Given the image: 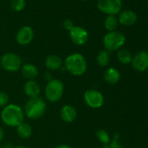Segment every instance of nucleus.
<instances>
[{
  "label": "nucleus",
  "mask_w": 148,
  "mask_h": 148,
  "mask_svg": "<svg viewBox=\"0 0 148 148\" xmlns=\"http://www.w3.org/2000/svg\"><path fill=\"white\" fill-rule=\"evenodd\" d=\"M1 119L5 125L10 127H17L24 122V110L16 104H9L3 108L1 112Z\"/></svg>",
  "instance_id": "1"
},
{
  "label": "nucleus",
  "mask_w": 148,
  "mask_h": 148,
  "mask_svg": "<svg viewBox=\"0 0 148 148\" xmlns=\"http://www.w3.org/2000/svg\"><path fill=\"white\" fill-rule=\"evenodd\" d=\"M65 70L73 76H82L86 72L87 62L80 53H71L64 59Z\"/></svg>",
  "instance_id": "2"
},
{
  "label": "nucleus",
  "mask_w": 148,
  "mask_h": 148,
  "mask_svg": "<svg viewBox=\"0 0 148 148\" xmlns=\"http://www.w3.org/2000/svg\"><path fill=\"white\" fill-rule=\"evenodd\" d=\"M46 111V103L40 98L29 99L24 107L25 115L30 119H38L41 118Z\"/></svg>",
  "instance_id": "3"
},
{
  "label": "nucleus",
  "mask_w": 148,
  "mask_h": 148,
  "mask_svg": "<svg viewBox=\"0 0 148 148\" xmlns=\"http://www.w3.org/2000/svg\"><path fill=\"white\" fill-rule=\"evenodd\" d=\"M125 43V35L118 31L107 32L103 38V45L107 51H115L120 50Z\"/></svg>",
  "instance_id": "4"
},
{
  "label": "nucleus",
  "mask_w": 148,
  "mask_h": 148,
  "mask_svg": "<svg viewBox=\"0 0 148 148\" xmlns=\"http://www.w3.org/2000/svg\"><path fill=\"white\" fill-rule=\"evenodd\" d=\"M64 91V84L59 79H52L48 81L45 89V99L50 102H58L63 97Z\"/></svg>",
  "instance_id": "5"
},
{
  "label": "nucleus",
  "mask_w": 148,
  "mask_h": 148,
  "mask_svg": "<svg viewBox=\"0 0 148 148\" xmlns=\"http://www.w3.org/2000/svg\"><path fill=\"white\" fill-rule=\"evenodd\" d=\"M0 64L3 69L9 72H16L22 67V59L18 54L9 52L1 57Z\"/></svg>",
  "instance_id": "6"
},
{
  "label": "nucleus",
  "mask_w": 148,
  "mask_h": 148,
  "mask_svg": "<svg viewBox=\"0 0 148 148\" xmlns=\"http://www.w3.org/2000/svg\"><path fill=\"white\" fill-rule=\"evenodd\" d=\"M98 9L108 16H115L122 11L121 0H99Z\"/></svg>",
  "instance_id": "7"
},
{
  "label": "nucleus",
  "mask_w": 148,
  "mask_h": 148,
  "mask_svg": "<svg viewBox=\"0 0 148 148\" xmlns=\"http://www.w3.org/2000/svg\"><path fill=\"white\" fill-rule=\"evenodd\" d=\"M84 100L86 104L92 109H98L104 105L103 94L95 89H89L84 93Z\"/></svg>",
  "instance_id": "8"
},
{
  "label": "nucleus",
  "mask_w": 148,
  "mask_h": 148,
  "mask_svg": "<svg viewBox=\"0 0 148 148\" xmlns=\"http://www.w3.org/2000/svg\"><path fill=\"white\" fill-rule=\"evenodd\" d=\"M132 68L138 72H144L148 70V51H140L137 52L132 60Z\"/></svg>",
  "instance_id": "9"
},
{
  "label": "nucleus",
  "mask_w": 148,
  "mask_h": 148,
  "mask_svg": "<svg viewBox=\"0 0 148 148\" xmlns=\"http://www.w3.org/2000/svg\"><path fill=\"white\" fill-rule=\"evenodd\" d=\"M69 33L71 42L76 45H85L89 38V34L87 31L81 26H74L69 32Z\"/></svg>",
  "instance_id": "10"
},
{
  "label": "nucleus",
  "mask_w": 148,
  "mask_h": 148,
  "mask_svg": "<svg viewBox=\"0 0 148 148\" xmlns=\"http://www.w3.org/2000/svg\"><path fill=\"white\" fill-rule=\"evenodd\" d=\"M34 37L33 30L30 26H24L18 30L16 35L17 42L21 45H29Z\"/></svg>",
  "instance_id": "11"
},
{
  "label": "nucleus",
  "mask_w": 148,
  "mask_h": 148,
  "mask_svg": "<svg viewBox=\"0 0 148 148\" xmlns=\"http://www.w3.org/2000/svg\"><path fill=\"white\" fill-rule=\"evenodd\" d=\"M119 23L125 26H132L136 24L138 20L137 14L132 10H125L119 12L118 18Z\"/></svg>",
  "instance_id": "12"
},
{
  "label": "nucleus",
  "mask_w": 148,
  "mask_h": 148,
  "mask_svg": "<svg viewBox=\"0 0 148 148\" xmlns=\"http://www.w3.org/2000/svg\"><path fill=\"white\" fill-rule=\"evenodd\" d=\"M77 116L78 112L76 108L71 105H65L60 110V117L64 122L71 123L77 119Z\"/></svg>",
  "instance_id": "13"
},
{
  "label": "nucleus",
  "mask_w": 148,
  "mask_h": 148,
  "mask_svg": "<svg viewBox=\"0 0 148 148\" xmlns=\"http://www.w3.org/2000/svg\"><path fill=\"white\" fill-rule=\"evenodd\" d=\"M24 92L28 98L32 99L39 97L41 88L36 80H27L24 86Z\"/></svg>",
  "instance_id": "14"
},
{
  "label": "nucleus",
  "mask_w": 148,
  "mask_h": 148,
  "mask_svg": "<svg viewBox=\"0 0 148 148\" xmlns=\"http://www.w3.org/2000/svg\"><path fill=\"white\" fill-rule=\"evenodd\" d=\"M21 72L27 80H35L38 75V69L33 64H25L21 67Z\"/></svg>",
  "instance_id": "15"
},
{
  "label": "nucleus",
  "mask_w": 148,
  "mask_h": 148,
  "mask_svg": "<svg viewBox=\"0 0 148 148\" xmlns=\"http://www.w3.org/2000/svg\"><path fill=\"white\" fill-rule=\"evenodd\" d=\"M63 65V59L58 55H49L45 59V66L50 71H58Z\"/></svg>",
  "instance_id": "16"
},
{
  "label": "nucleus",
  "mask_w": 148,
  "mask_h": 148,
  "mask_svg": "<svg viewBox=\"0 0 148 148\" xmlns=\"http://www.w3.org/2000/svg\"><path fill=\"white\" fill-rule=\"evenodd\" d=\"M104 79L110 85H115L120 79V73L116 68L110 67L104 72Z\"/></svg>",
  "instance_id": "17"
},
{
  "label": "nucleus",
  "mask_w": 148,
  "mask_h": 148,
  "mask_svg": "<svg viewBox=\"0 0 148 148\" xmlns=\"http://www.w3.org/2000/svg\"><path fill=\"white\" fill-rule=\"evenodd\" d=\"M17 133L21 138H29L32 134V126L25 122L21 123L17 126Z\"/></svg>",
  "instance_id": "18"
},
{
  "label": "nucleus",
  "mask_w": 148,
  "mask_h": 148,
  "mask_svg": "<svg viewBox=\"0 0 148 148\" xmlns=\"http://www.w3.org/2000/svg\"><path fill=\"white\" fill-rule=\"evenodd\" d=\"M117 57H118L119 61L121 64H128L132 62L133 56L130 51H128L126 49H120V50H119V51L117 53Z\"/></svg>",
  "instance_id": "19"
},
{
  "label": "nucleus",
  "mask_w": 148,
  "mask_h": 148,
  "mask_svg": "<svg viewBox=\"0 0 148 148\" xmlns=\"http://www.w3.org/2000/svg\"><path fill=\"white\" fill-rule=\"evenodd\" d=\"M96 61L98 63V64L101 67H106L108 65L109 62H110V54L109 51H106V50H102L100 51L96 58Z\"/></svg>",
  "instance_id": "20"
},
{
  "label": "nucleus",
  "mask_w": 148,
  "mask_h": 148,
  "mask_svg": "<svg viewBox=\"0 0 148 148\" xmlns=\"http://www.w3.org/2000/svg\"><path fill=\"white\" fill-rule=\"evenodd\" d=\"M119 20L116 16H107V18L105 20V27L108 32H113L116 31V29L119 26Z\"/></svg>",
  "instance_id": "21"
},
{
  "label": "nucleus",
  "mask_w": 148,
  "mask_h": 148,
  "mask_svg": "<svg viewBox=\"0 0 148 148\" xmlns=\"http://www.w3.org/2000/svg\"><path fill=\"white\" fill-rule=\"evenodd\" d=\"M96 136L103 145H109V143L111 141V138L106 130H104V129L98 130L96 132Z\"/></svg>",
  "instance_id": "22"
},
{
  "label": "nucleus",
  "mask_w": 148,
  "mask_h": 148,
  "mask_svg": "<svg viewBox=\"0 0 148 148\" xmlns=\"http://www.w3.org/2000/svg\"><path fill=\"white\" fill-rule=\"evenodd\" d=\"M11 7L14 12H21L25 7V0H12Z\"/></svg>",
  "instance_id": "23"
},
{
  "label": "nucleus",
  "mask_w": 148,
  "mask_h": 148,
  "mask_svg": "<svg viewBox=\"0 0 148 148\" xmlns=\"http://www.w3.org/2000/svg\"><path fill=\"white\" fill-rule=\"evenodd\" d=\"M119 138H120V134L119 132L114 134L112 139H111V141L109 143L110 148H123L119 142Z\"/></svg>",
  "instance_id": "24"
},
{
  "label": "nucleus",
  "mask_w": 148,
  "mask_h": 148,
  "mask_svg": "<svg viewBox=\"0 0 148 148\" xmlns=\"http://www.w3.org/2000/svg\"><path fill=\"white\" fill-rule=\"evenodd\" d=\"M9 95L5 92H0V107H5L9 105Z\"/></svg>",
  "instance_id": "25"
},
{
  "label": "nucleus",
  "mask_w": 148,
  "mask_h": 148,
  "mask_svg": "<svg viewBox=\"0 0 148 148\" xmlns=\"http://www.w3.org/2000/svg\"><path fill=\"white\" fill-rule=\"evenodd\" d=\"M63 27L66 30V31H71L73 27H74V25H73V22L71 20V19H65L64 20L63 22Z\"/></svg>",
  "instance_id": "26"
},
{
  "label": "nucleus",
  "mask_w": 148,
  "mask_h": 148,
  "mask_svg": "<svg viewBox=\"0 0 148 148\" xmlns=\"http://www.w3.org/2000/svg\"><path fill=\"white\" fill-rule=\"evenodd\" d=\"M55 148H71L70 145H65V144H61V145H57Z\"/></svg>",
  "instance_id": "27"
},
{
  "label": "nucleus",
  "mask_w": 148,
  "mask_h": 148,
  "mask_svg": "<svg viewBox=\"0 0 148 148\" xmlns=\"http://www.w3.org/2000/svg\"><path fill=\"white\" fill-rule=\"evenodd\" d=\"M4 130H3V128L0 126V142L2 141V139H3V138H4Z\"/></svg>",
  "instance_id": "28"
},
{
  "label": "nucleus",
  "mask_w": 148,
  "mask_h": 148,
  "mask_svg": "<svg viewBox=\"0 0 148 148\" xmlns=\"http://www.w3.org/2000/svg\"><path fill=\"white\" fill-rule=\"evenodd\" d=\"M102 148H110V146H109V145H104L102 146Z\"/></svg>",
  "instance_id": "29"
},
{
  "label": "nucleus",
  "mask_w": 148,
  "mask_h": 148,
  "mask_svg": "<svg viewBox=\"0 0 148 148\" xmlns=\"http://www.w3.org/2000/svg\"><path fill=\"white\" fill-rule=\"evenodd\" d=\"M14 148H26V147H25L24 145H18V146H16V147H14Z\"/></svg>",
  "instance_id": "30"
},
{
  "label": "nucleus",
  "mask_w": 148,
  "mask_h": 148,
  "mask_svg": "<svg viewBox=\"0 0 148 148\" xmlns=\"http://www.w3.org/2000/svg\"><path fill=\"white\" fill-rule=\"evenodd\" d=\"M0 148H5V147H1V146H0Z\"/></svg>",
  "instance_id": "31"
},
{
  "label": "nucleus",
  "mask_w": 148,
  "mask_h": 148,
  "mask_svg": "<svg viewBox=\"0 0 148 148\" xmlns=\"http://www.w3.org/2000/svg\"><path fill=\"white\" fill-rule=\"evenodd\" d=\"M81 1H86V0H81Z\"/></svg>",
  "instance_id": "32"
},
{
  "label": "nucleus",
  "mask_w": 148,
  "mask_h": 148,
  "mask_svg": "<svg viewBox=\"0 0 148 148\" xmlns=\"http://www.w3.org/2000/svg\"><path fill=\"white\" fill-rule=\"evenodd\" d=\"M0 68H1V64H0Z\"/></svg>",
  "instance_id": "33"
},
{
  "label": "nucleus",
  "mask_w": 148,
  "mask_h": 148,
  "mask_svg": "<svg viewBox=\"0 0 148 148\" xmlns=\"http://www.w3.org/2000/svg\"><path fill=\"white\" fill-rule=\"evenodd\" d=\"M147 1H148V0H147Z\"/></svg>",
  "instance_id": "34"
}]
</instances>
